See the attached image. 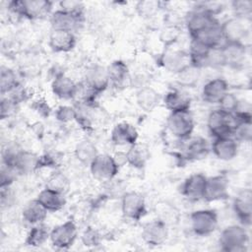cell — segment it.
<instances>
[{
    "label": "cell",
    "instance_id": "32",
    "mask_svg": "<svg viewBox=\"0 0 252 252\" xmlns=\"http://www.w3.org/2000/svg\"><path fill=\"white\" fill-rule=\"evenodd\" d=\"M98 155V151L94 142L89 139H83L77 143L74 149L76 159L85 166H90L94 158Z\"/></svg>",
    "mask_w": 252,
    "mask_h": 252
},
{
    "label": "cell",
    "instance_id": "38",
    "mask_svg": "<svg viewBox=\"0 0 252 252\" xmlns=\"http://www.w3.org/2000/svg\"><path fill=\"white\" fill-rule=\"evenodd\" d=\"M45 187L66 195L70 188V181L63 172L56 170L48 176Z\"/></svg>",
    "mask_w": 252,
    "mask_h": 252
},
{
    "label": "cell",
    "instance_id": "4",
    "mask_svg": "<svg viewBox=\"0 0 252 252\" xmlns=\"http://www.w3.org/2000/svg\"><path fill=\"white\" fill-rule=\"evenodd\" d=\"M89 167L91 174L94 179L101 182H108L115 179L119 172L120 165L117 163L113 156L98 153Z\"/></svg>",
    "mask_w": 252,
    "mask_h": 252
},
{
    "label": "cell",
    "instance_id": "23",
    "mask_svg": "<svg viewBox=\"0 0 252 252\" xmlns=\"http://www.w3.org/2000/svg\"><path fill=\"white\" fill-rule=\"evenodd\" d=\"M77 44L75 32L51 30L48 36V45L53 52L66 53L72 51Z\"/></svg>",
    "mask_w": 252,
    "mask_h": 252
},
{
    "label": "cell",
    "instance_id": "8",
    "mask_svg": "<svg viewBox=\"0 0 252 252\" xmlns=\"http://www.w3.org/2000/svg\"><path fill=\"white\" fill-rule=\"evenodd\" d=\"M218 22L217 17L210 14L201 4H197L185 16V27L190 38L195 37L205 29Z\"/></svg>",
    "mask_w": 252,
    "mask_h": 252
},
{
    "label": "cell",
    "instance_id": "27",
    "mask_svg": "<svg viewBox=\"0 0 252 252\" xmlns=\"http://www.w3.org/2000/svg\"><path fill=\"white\" fill-rule=\"evenodd\" d=\"M109 84L115 88L125 86L126 83L130 82V70L123 60H113L106 66Z\"/></svg>",
    "mask_w": 252,
    "mask_h": 252
},
{
    "label": "cell",
    "instance_id": "20",
    "mask_svg": "<svg viewBox=\"0 0 252 252\" xmlns=\"http://www.w3.org/2000/svg\"><path fill=\"white\" fill-rule=\"evenodd\" d=\"M139 133L136 127L126 121L114 125L110 133V141L115 146H132L138 143Z\"/></svg>",
    "mask_w": 252,
    "mask_h": 252
},
{
    "label": "cell",
    "instance_id": "39",
    "mask_svg": "<svg viewBox=\"0 0 252 252\" xmlns=\"http://www.w3.org/2000/svg\"><path fill=\"white\" fill-rule=\"evenodd\" d=\"M233 17L243 21L250 20L252 15V1L251 0H234L230 3Z\"/></svg>",
    "mask_w": 252,
    "mask_h": 252
},
{
    "label": "cell",
    "instance_id": "15",
    "mask_svg": "<svg viewBox=\"0 0 252 252\" xmlns=\"http://www.w3.org/2000/svg\"><path fill=\"white\" fill-rule=\"evenodd\" d=\"M84 82L97 94L103 93L110 86L106 66L97 63L90 65L85 71Z\"/></svg>",
    "mask_w": 252,
    "mask_h": 252
},
{
    "label": "cell",
    "instance_id": "31",
    "mask_svg": "<svg viewBox=\"0 0 252 252\" xmlns=\"http://www.w3.org/2000/svg\"><path fill=\"white\" fill-rule=\"evenodd\" d=\"M38 158L39 156H37L36 154L22 149L17 156L14 163V168L17 170L19 175L32 173L34 170H37Z\"/></svg>",
    "mask_w": 252,
    "mask_h": 252
},
{
    "label": "cell",
    "instance_id": "33",
    "mask_svg": "<svg viewBox=\"0 0 252 252\" xmlns=\"http://www.w3.org/2000/svg\"><path fill=\"white\" fill-rule=\"evenodd\" d=\"M49 235L50 229L44 222L32 225L27 233L25 244L34 248L40 247L49 240Z\"/></svg>",
    "mask_w": 252,
    "mask_h": 252
},
{
    "label": "cell",
    "instance_id": "47",
    "mask_svg": "<svg viewBox=\"0 0 252 252\" xmlns=\"http://www.w3.org/2000/svg\"><path fill=\"white\" fill-rule=\"evenodd\" d=\"M58 9L68 12L70 14L85 16V5L81 1L75 0H62L58 2Z\"/></svg>",
    "mask_w": 252,
    "mask_h": 252
},
{
    "label": "cell",
    "instance_id": "10",
    "mask_svg": "<svg viewBox=\"0 0 252 252\" xmlns=\"http://www.w3.org/2000/svg\"><path fill=\"white\" fill-rule=\"evenodd\" d=\"M232 210L240 224L245 227H249L251 225L252 191L250 188H243L235 195L232 200Z\"/></svg>",
    "mask_w": 252,
    "mask_h": 252
},
{
    "label": "cell",
    "instance_id": "41",
    "mask_svg": "<svg viewBox=\"0 0 252 252\" xmlns=\"http://www.w3.org/2000/svg\"><path fill=\"white\" fill-rule=\"evenodd\" d=\"M180 34V30L175 25L164 26L159 32V40L163 43L164 47L173 46L177 41Z\"/></svg>",
    "mask_w": 252,
    "mask_h": 252
},
{
    "label": "cell",
    "instance_id": "12",
    "mask_svg": "<svg viewBox=\"0 0 252 252\" xmlns=\"http://www.w3.org/2000/svg\"><path fill=\"white\" fill-rule=\"evenodd\" d=\"M158 62L163 69L173 73L174 75L182 68L190 64L188 52L173 48L172 46L165 47L164 51L159 55Z\"/></svg>",
    "mask_w": 252,
    "mask_h": 252
},
{
    "label": "cell",
    "instance_id": "24",
    "mask_svg": "<svg viewBox=\"0 0 252 252\" xmlns=\"http://www.w3.org/2000/svg\"><path fill=\"white\" fill-rule=\"evenodd\" d=\"M181 142H184L183 155L188 160H199L205 158L211 151V146L208 141L200 136H191L187 140Z\"/></svg>",
    "mask_w": 252,
    "mask_h": 252
},
{
    "label": "cell",
    "instance_id": "13",
    "mask_svg": "<svg viewBox=\"0 0 252 252\" xmlns=\"http://www.w3.org/2000/svg\"><path fill=\"white\" fill-rule=\"evenodd\" d=\"M168 237V228L164 220L157 219L146 222L142 228V238L150 246H160Z\"/></svg>",
    "mask_w": 252,
    "mask_h": 252
},
{
    "label": "cell",
    "instance_id": "46",
    "mask_svg": "<svg viewBox=\"0 0 252 252\" xmlns=\"http://www.w3.org/2000/svg\"><path fill=\"white\" fill-rule=\"evenodd\" d=\"M225 67L224 60L220 51V47L212 48L207 56L205 68H212V69H221Z\"/></svg>",
    "mask_w": 252,
    "mask_h": 252
},
{
    "label": "cell",
    "instance_id": "28",
    "mask_svg": "<svg viewBox=\"0 0 252 252\" xmlns=\"http://www.w3.org/2000/svg\"><path fill=\"white\" fill-rule=\"evenodd\" d=\"M48 211L39 203V201L34 198L30 200L22 210V219L25 222L30 225H34L37 223L44 222L47 218Z\"/></svg>",
    "mask_w": 252,
    "mask_h": 252
},
{
    "label": "cell",
    "instance_id": "14",
    "mask_svg": "<svg viewBox=\"0 0 252 252\" xmlns=\"http://www.w3.org/2000/svg\"><path fill=\"white\" fill-rule=\"evenodd\" d=\"M85 16H78L70 14L60 9H56L49 17L51 30L67 31L75 32L84 24Z\"/></svg>",
    "mask_w": 252,
    "mask_h": 252
},
{
    "label": "cell",
    "instance_id": "16",
    "mask_svg": "<svg viewBox=\"0 0 252 252\" xmlns=\"http://www.w3.org/2000/svg\"><path fill=\"white\" fill-rule=\"evenodd\" d=\"M207 176L203 173H193L186 177L181 186L180 193L187 200L196 202L203 200Z\"/></svg>",
    "mask_w": 252,
    "mask_h": 252
},
{
    "label": "cell",
    "instance_id": "21",
    "mask_svg": "<svg viewBox=\"0 0 252 252\" xmlns=\"http://www.w3.org/2000/svg\"><path fill=\"white\" fill-rule=\"evenodd\" d=\"M229 92V85L224 78L217 77L207 81L202 87L201 95L205 102L218 104L220 98Z\"/></svg>",
    "mask_w": 252,
    "mask_h": 252
},
{
    "label": "cell",
    "instance_id": "5",
    "mask_svg": "<svg viewBox=\"0 0 252 252\" xmlns=\"http://www.w3.org/2000/svg\"><path fill=\"white\" fill-rule=\"evenodd\" d=\"M166 127L173 137L184 141L192 136L195 129V121L190 111L170 112L167 116Z\"/></svg>",
    "mask_w": 252,
    "mask_h": 252
},
{
    "label": "cell",
    "instance_id": "44",
    "mask_svg": "<svg viewBox=\"0 0 252 252\" xmlns=\"http://www.w3.org/2000/svg\"><path fill=\"white\" fill-rule=\"evenodd\" d=\"M19 103L8 95H2L0 100V118L7 119L15 115L19 109Z\"/></svg>",
    "mask_w": 252,
    "mask_h": 252
},
{
    "label": "cell",
    "instance_id": "30",
    "mask_svg": "<svg viewBox=\"0 0 252 252\" xmlns=\"http://www.w3.org/2000/svg\"><path fill=\"white\" fill-rule=\"evenodd\" d=\"M193 38L199 40L209 48L220 47L224 42L220 23L219 21L205 29L203 32H201L198 35H196Z\"/></svg>",
    "mask_w": 252,
    "mask_h": 252
},
{
    "label": "cell",
    "instance_id": "37",
    "mask_svg": "<svg viewBox=\"0 0 252 252\" xmlns=\"http://www.w3.org/2000/svg\"><path fill=\"white\" fill-rule=\"evenodd\" d=\"M21 85L17 73L10 67L1 66L0 69V93L2 95L10 94Z\"/></svg>",
    "mask_w": 252,
    "mask_h": 252
},
{
    "label": "cell",
    "instance_id": "7",
    "mask_svg": "<svg viewBox=\"0 0 252 252\" xmlns=\"http://www.w3.org/2000/svg\"><path fill=\"white\" fill-rule=\"evenodd\" d=\"M77 237L78 227L76 223L71 220H67L50 229L49 241L55 248L66 250L74 245Z\"/></svg>",
    "mask_w": 252,
    "mask_h": 252
},
{
    "label": "cell",
    "instance_id": "35",
    "mask_svg": "<svg viewBox=\"0 0 252 252\" xmlns=\"http://www.w3.org/2000/svg\"><path fill=\"white\" fill-rule=\"evenodd\" d=\"M126 163L136 169H142L145 167L149 158L148 150L141 144H134L129 147L128 151L125 152Z\"/></svg>",
    "mask_w": 252,
    "mask_h": 252
},
{
    "label": "cell",
    "instance_id": "11",
    "mask_svg": "<svg viewBox=\"0 0 252 252\" xmlns=\"http://www.w3.org/2000/svg\"><path fill=\"white\" fill-rule=\"evenodd\" d=\"M228 186V179L223 174L207 177L203 200L211 203L227 199L229 196Z\"/></svg>",
    "mask_w": 252,
    "mask_h": 252
},
{
    "label": "cell",
    "instance_id": "49",
    "mask_svg": "<svg viewBox=\"0 0 252 252\" xmlns=\"http://www.w3.org/2000/svg\"><path fill=\"white\" fill-rule=\"evenodd\" d=\"M32 108L40 116L43 118H46L51 113V107L48 104V101H46L44 98L39 97L32 101Z\"/></svg>",
    "mask_w": 252,
    "mask_h": 252
},
{
    "label": "cell",
    "instance_id": "1",
    "mask_svg": "<svg viewBox=\"0 0 252 252\" xmlns=\"http://www.w3.org/2000/svg\"><path fill=\"white\" fill-rule=\"evenodd\" d=\"M8 11L27 20H42L50 17L53 12V2L48 0H13L8 2Z\"/></svg>",
    "mask_w": 252,
    "mask_h": 252
},
{
    "label": "cell",
    "instance_id": "18",
    "mask_svg": "<svg viewBox=\"0 0 252 252\" xmlns=\"http://www.w3.org/2000/svg\"><path fill=\"white\" fill-rule=\"evenodd\" d=\"M220 51L224 60V64L230 68H240L243 66L246 55L247 46L243 42H223Z\"/></svg>",
    "mask_w": 252,
    "mask_h": 252
},
{
    "label": "cell",
    "instance_id": "43",
    "mask_svg": "<svg viewBox=\"0 0 252 252\" xmlns=\"http://www.w3.org/2000/svg\"><path fill=\"white\" fill-rule=\"evenodd\" d=\"M161 2L159 1H153V0H145L139 1L136 4V10L141 17L150 18L154 16L161 7Z\"/></svg>",
    "mask_w": 252,
    "mask_h": 252
},
{
    "label": "cell",
    "instance_id": "3",
    "mask_svg": "<svg viewBox=\"0 0 252 252\" xmlns=\"http://www.w3.org/2000/svg\"><path fill=\"white\" fill-rule=\"evenodd\" d=\"M190 227L198 236H209L214 233L219 224V216L216 210L200 209L191 213Z\"/></svg>",
    "mask_w": 252,
    "mask_h": 252
},
{
    "label": "cell",
    "instance_id": "9",
    "mask_svg": "<svg viewBox=\"0 0 252 252\" xmlns=\"http://www.w3.org/2000/svg\"><path fill=\"white\" fill-rule=\"evenodd\" d=\"M207 127L213 138L232 136L234 120L232 115L216 108L212 110L207 118Z\"/></svg>",
    "mask_w": 252,
    "mask_h": 252
},
{
    "label": "cell",
    "instance_id": "17",
    "mask_svg": "<svg viewBox=\"0 0 252 252\" xmlns=\"http://www.w3.org/2000/svg\"><path fill=\"white\" fill-rule=\"evenodd\" d=\"M211 151L218 159L229 161L237 157L239 143L232 136L214 138L211 144Z\"/></svg>",
    "mask_w": 252,
    "mask_h": 252
},
{
    "label": "cell",
    "instance_id": "25",
    "mask_svg": "<svg viewBox=\"0 0 252 252\" xmlns=\"http://www.w3.org/2000/svg\"><path fill=\"white\" fill-rule=\"evenodd\" d=\"M162 102L170 112H181L190 111L192 99L186 92L180 89H172L164 94Z\"/></svg>",
    "mask_w": 252,
    "mask_h": 252
},
{
    "label": "cell",
    "instance_id": "36",
    "mask_svg": "<svg viewBox=\"0 0 252 252\" xmlns=\"http://www.w3.org/2000/svg\"><path fill=\"white\" fill-rule=\"evenodd\" d=\"M201 69L193 66L192 64H188L175 74V78L180 87L195 88L201 79Z\"/></svg>",
    "mask_w": 252,
    "mask_h": 252
},
{
    "label": "cell",
    "instance_id": "26",
    "mask_svg": "<svg viewBox=\"0 0 252 252\" xmlns=\"http://www.w3.org/2000/svg\"><path fill=\"white\" fill-rule=\"evenodd\" d=\"M135 99L140 109L150 113L159 105L162 97L156 89L150 86H145L137 90Z\"/></svg>",
    "mask_w": 252,
    "mask_h": 252
},
{
    "label": "cell",
    "instance_id": "2",
    "mask_svg": "<svg viewBox=\"0 0 252 252\" xmlns=\"http://www.w3.org/2000/svg\"><path fill=\"white\" fill-rule=\"evenodd\" d=\"M250 242L247 227L242 224H230L224 227L219 237V246L224 252H244Z\"/></svg>",
    "mask_w": 252,
    "mask_h": 252
},
{
    "label": "cell",
    "instance_id": "42",
    "mask_svg": "<svg viewBox=\"0 0 252 252\" xmlns=\"http://www.w3.org/2000/svg\"><path fill=\"white\" fill-rule=\"evenodd\" d=\"M54 116L57 121L63 124L71 123L76 121V116H77V111L74 105H66L62 104L59 105L55 111H54Z\"/></svg>",
    "mask_w": 252,
    "mask_h": 252
},
{
    "label": "cell",
    "instance_id": "48",
    "mask_svg": "<svg viewBox=\"0 0 252 252\" xmlns=\"http://www.w3.org/2000/svg\"><path fill=\"white\" fill-rule=\"evenodd\" d=\"M18 175L19 173L15 168L2 164L0 170V188L11 187Z\"/></svg>",
    "mask_w": 252,
    "mask_h": 252
},
{
    "label": "cell",
    "instance_id": "6",
    "mask_svg": "<svg viewBox=\"0 0 252 252\" xmlns=\"http://www.w3.org/2000/svg\"><path fill=\"white\" fill-rule=\"evenodd\" d=\"M121 212L128 220H141L148 213L144 196L137 191H126L121 196Z\"/></svg>",
    "mask_w": 252,
    "mask_h": 252
},
{
    "label": "cell",
    "instance_id": "50",
    "mask_svg": "<svg viewBox=\"0 0 252 252\" xmlns=\"http://www.w3.org/2000/svg\"><path fill=\"white\" fill-rule=\"evenodd\" d=\"M57 164V158L51 154H43L38 158V165L37 169L44 167H55Z\"/></svg>",
    "mask_w": 252,
    "mask_h": 252
},
{
    "label": "cell",
    "instance_id": "45",
    "mask_svg": "<svg viewBox=\"0 0 252 252\" xmlns=\"http://www.w3.org/2000/svg\"><path fill=\"white\" fill-rule=\"evenodd\" d=\"M81 241L86 247H94L100 244L101 236L94 227L88 226L81 234Z\"/></svg>",
    "mask_w": 252,
    "mask_h": 252
},
{
    "label": "cell",
    "instance_id": "19",
    "mask_svg": "<svg viewBox=\"0 0 252 252\" xmlns=\"http://www.w3.org/2000/svg\"><path fill=\"white\" fill-rule=\"evenodd\" d=\"M246 21L231 17L220 23L224 42H243L249 33V30L245 24Z\"/></svg>",
    "mask_w": 252,
    "mask_h": 252
},
{
    "label": "cell",
    "instance_id": "40",
    "mask_svg": "<svg viewBox=\"0 0 252 252\" xmlns=\"http://www.w3.org/2000/svg\"><path fill=\"white\" fill-rule=\"evenodd\" d=\"M239 103H240V99L237 97V95L234 94L233 93L227 92L219 101L218 108H220V110H222L227 114L232 115L237 111Z\"/></svg>",
    "mask_w": 252,
    "mask_h": 252
},
{
    "label": "cell",
    "instance_id": "29",
    "mask_svg": "<svg viewBox=\"0 0 252 252\" xmlns=\"http://www.w3.org/2000/svg\"><path fill=\"white\" fill-rule=\"evenodd\" d=\"M36 199L48 212L52 213L62 210L66 205L65 194H62L47 187H44L37 194Z\"/></svg>",
    "mask_w": 252,
    "mask_h": 252
},
{
    "label": "cell",
    "instance_id": "34",
    "mask_svg": "<svg viewBox=\"0 0 252 252\" xmlns=\"http://www.w3.org/2000/svg\"><path fill=\"white\" fill-rule=\"evenodd\" d=\"M190 39L191 40H190L189 50H188L190 64L202 70L203 68H205L208 53L212 48H209L208 46L204 45L202 42H200L197 39H194V38H190Z\"/></svg>",
    "mask_w": 252,
    "mask_h": 252
},
{
    "label": "cell",
    "instance_id": "22",
    "mask_svg": "<svg viewBox=\"0 0 252 252\" xmlns=\"http://www.w3.org/2000/svg\"><path fill=\"white\" fill-rule=\"evenodd\" d=\"M50 89L53 95L59 99H75L78 91V83L65 73H61L52 79Z\"/></svg>",
    "mask_w": 252,
    "mask_h": 252
}]
</instances>
